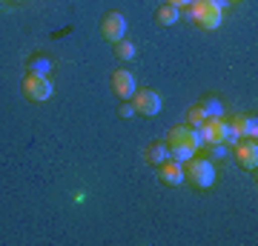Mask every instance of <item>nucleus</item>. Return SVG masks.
I'll return each mask as SVG.
<instances>
[{
    "instance_id": "obj_15",
    "label": "nucleus",
    "mask_w": 258,
    "mask_h": 246,
    "mask_svg": "<svg viewBox=\"0 0 258 246\" xmlns=\"http://www.w3.org/2000/svg\"><path fill=\"white\" fill-rule=\"evenodd\" d=\"M112 52H115V60L129 63V60H135V55H138V46L123 37V40H118V43H112Z\"/></svg>"
},
{
    "instance_id": "obj_11",
    "label": "nucleus",
    "mask_w": 258,
    "mask_h": 246,
    "mask_svg": "<svg viewBox=\"0 0 258 246\" xmlns=\"http://www.w3.org/2000/svg\"><path fill=\"white\" fill-rule=\"evenodd\" d=\"M55 69V60L46 55V52H35V55L26 57V74H40V77H49Z\"/></svg>"
},
{
    "instance_id": "obj_7",
    "label": "nucleus",
    "mask_w": 258,
    "mask_h": 246,
    "mask_svg": "<svg viewBox=\"0 0 258 246\" xmlns=\"http://www.w3.org/2000/svg\"><path fill=\"white\" fill-rule=\"evenodd\" d=\"M101 35H103L106 43H118V40H123V37H126V18H123L120 12L109 9L101 18Z\"/></svg>"
},
{
    "instance_id": "obj_5",
    "label": "nucleus",
    "mask_w": 258,
    "mask_h": 246,
    "mask_svg": "<svg viewBox=\"0 0 258 246\" xmlns=\"http://www.w3.org/2000/svg\"><path fill=\"white\" fill-rule=\"evenodd\" d=\"M232 157L244 172L255 175L258 169V140L255 137H238V143L232 146Z\"/></svg>"
},
{
    "instance_id": "obj_6",
    "label": "nucleus",
    "mask_w": 258,
    "mask_h": 246,
    "mask_svg": "<svg viewBox=\"0 0 258 246\" xmlns=\"http://www.w3.org/2000/svg\"><path fill=\"white\" fill-rule=\"evenodd\" d=\"M166 146H186V149H195V152H201L204 149V137L198 135V129L186 126V123H178L166 132Z\"/></svg>"
},
{
    "instance_id": "obj_19",
    "label": "nucleus",
    "mask_w": 258,
    "mask_h": 246,
    "mask_svg": "<svg viewBox=\"0 0 258 246\" xmlns=\"http://www.w3.org/2000/svg\"><path fill=\"white\" fill-rule=\"evenodd\" d=\"M118 115L123 120H129V118H135V106H132V101H123L120 103V109H118Z\"/></svg>"
},
{
    "instance_id": "obj_3",
    "label": "nucleus",
    "mask_w": 258,
    "mask_h": 246,
    "mask_svg": "<svg viewBox=\"0 0 258 246\" xmlns=\"http://www.w3.org/2000/svg\"><path fill=\"white\" fill-rule=\"evenodd\" d=\"M20 89H23V98L32 103H46L52 95H55V86L49 77H40V74H23V83H20Z\"/></svg>"
},
{
    "instance_id": "obj_4",
    "label": "nucleus",
    "mask_w": 258,
    "mask_h": 246,
    "mask_svg": "<svg viewBox=\"0 0 258 246\" xmlns=\"http://www.w3.org/2000/svg\"><path fill=\"white\" fill-rule=\"evenodd\" d=\"M132 106H135V115H141V118H155V115H161V109H164V101H161V95H158L155 89L141 86V89H135V95H132Z\"/></svg>"
},
{
    "instance_id": "obj_12",
    "label": "nucleus",
    "mask_w": 258,
    "mask_h": 246,
    "mask_svg": "<svg viewBox=\"0 0 258 246\" xmlns=\"http://www.w3.org/2000/svg\"><path fill=\"white\" fill-rule=\"evenodd\" d=\"M198 106L204 109V115H207V118H221V115H227L224 101L215 95V92H204V98L198 101Z\"/></svg>"
},
{
    "instance_id": "obj_2",
    "label": "nucleus",
    "mask_w": 258,
    "mask_h": 246,
    "mask_svg": "<svg viewBox=\"0 0 258 246\" xmlns=\"http://www.w3.org/2000/svg\"><path fill=\"white\" fill-rule=\"evenodd\" d=\"M184 18L192 20L195 26L204 29V32H215L224 23V9L215 0H192L184 9Z\"/></svg>"
},
{
    "instance_id": "obj_20",
    "label": "nucleus",
    "mask_w": 258,
    "mask_h": 246,
    "mask_svg": "<svg viewBox=\"0 0 258 246\" xmlns=\"http://www.w3.org/2000/svg\"><path fill=\"white\" fill-rule=\"evenodd\" d=\"M164 3H172V6H178V9H186L192 0H164Z\"/></svg>"
},
{
    "instance_id": "obj_13",
    "label": "nucleus",
    "mask_w": 258,
    "mask_h": 246,
    "mask_svg": "<svg viewBox=\"0 0 258 246\" xmlns=\"http://www.w3.org/2000/svg\"><path fill=\"white\" fill-rule=\"evenodd\" d=\"M166 157H169V146H166V140H152V143H147V149H144V160L152 166L164 163Z\"/></svg>"
},
{
    "instance_id": "obj_14",
    "label": "nucleus",
    "mask_w": 258,
    "mask_h": 246,
    "mask_svg": "<svg viewBox=\"0 0 258 246\" xmlns=\"http://www.w3.org/2000/svg\"><path fill=\"white\" fill-rule=\"evenodd\" d=\"M178 20H181V9L172 6V3H161L155 9V23L158 26H175Z\"/></svg>"
},
{
    "instance_id": "obj_10",
    "label": "nucleus",
    "mask_w": 258,
    "mask_h": 246,
    "mask_svg": "<svg viewBox=\"0 0 258 246\" xmlns=\"http://www.w3.org/2000/svg\"><path fill=\"white\" fill-rule=\"evenodd\" d=\"M230 126L238 132V137H258V115L255 112H238L230 118Z\"/></svg>"
},
{
    "instance_id": "obj_18",
    "label": "nucleus",
    "mask_w": 258,
    "mask_h": 246,
    "mask_svg": "<svg viewBox=\"0 0 258 246\" xmlns=\"http://www.w3.org/2000/svg\"><path fill=\"white\" fill-rule=\"evenodd\" d=\"M192 155H195V149H186V146H169V157H172V160H178V163L189 160Z\"/></svg>"
},
{
    "instance_id": "obj_9",
    "label": "nucleus",
    "mask_w": 258,
    "mask_h": 246,
    "mask_svg": "<svg viewBox=\"0 0 258 246\" xmlns=\"http://www.w3.org/2000/svg\"><path fill=\"white\" fill-rule=\"evenodd\" d=\"M158 181L164 186H184V163L166 157L164 163H158Z\"/></svg>"
},
{
    "instance_id": "obj_8",
    "label": "nucleus",
    "mask_w": 258,
    "mask_h": 246,
    "mask_svg": "<svg viewBox=\"0 0 258 246\" xmlns=\"http://www.w3.org/2000/svg\"><path fill=\"white\" fill-rule=\"evenodd\" d=\"M109 89L115 92V98H120V101H132V95H135V77H132V72L129 69H115V72L109 74Z\"/></svg>"
},
{
    "instance_id": "obj_1",
    "label": "nucleus",
    "mask_w": 258,
    "mask_h": 246,
    "mask_svg": "<svg viewBox=\"0 0 258 246\" xmlns=\"http://www.w3.org/2000/svg\"><path fill=\"white\" fill-rule=\"evenodd\" d=\"M215 181H218V169L207 155L195 152L189 160H184V183H189L192 189H212Z\"/></svg>"
},
{
    "instance_id": "obj_16",
    "label": "nucleus",
    "mask_w": 258,
    "mask_h": 246,
    "mask_svg": "<svg viewBox=\"0 0 258 246\" xmlns=\"http://www.w3.org/2000/svg\"><path fill=\"white\" fill-rule=\"evenodd\" d=\"M204 155L210 157V160H224V157H230V146L227 143H204Z\"/></svg>"
},
{
    "instance_id": "obj_17",
    "label": "nucleus",
    "mask_w": 258,
    "mask_h": 246,
    "mask_svg": "<svg viewBox=\"0 0 258 246\" xmlns=\"http://www.w3.org/2000/svg\"><path fill=\"white\" fill-rule=\"evenodd\" d=\"M207 120V115H204V109L195 103V106H189V112H186V126H192V129H198Z\"/></svg>"
},
{
    "instance_id": "obj_22",
    "label": "nucleus",
    "mask_w": 258,
    "mask_h": 246,
    "mask_svg": "<svg viewBox=\"0 0 258 246\" xmlns=\"http://www.w3.org/2000/svg\"><path fill=\"white\" fill-rule=\"evenodd\" d=\"M230 3H241V0H230Z\"/></svg>"
},
{
    "instance_id": "obj_21",
    "label": "nucleus",
    "mask_w": 258,
    "mask_h": 246,
    "mask_svg": "<svg viewBox=\"0 0 258 246\" xmlns=\"http://www.w3.org/2000/svg\"><path fill=\"white\" fill-rule=\"evenodd\" d=\"M3 3H9V6H18V3H26V0H3Z\"/></svg>"
}]
</instances>
